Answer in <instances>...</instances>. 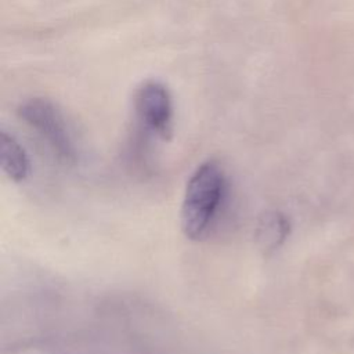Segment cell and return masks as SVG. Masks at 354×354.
Masks as SVG:
<instances>
[{
    "label": "cell",
    "instance_id": "obj_1",
    "mask_svg": "<svg viewBox=\"0 0 354 354\" xmlns=\"http://www.w3.org/2000/svg\"><path fill=\"white\" fill-rule=\"evenodd\" d=\"M225 192V173L216 160L201 163L189 177L180 212L183 234L191 241L202 239L220 207Z\"/></svg>",
    "mask_w": 354,
    "mask_h": 354
},
{
    "label": "cell",
    "instance_id": "obj_2",
    "mask_svg": "<svg viewBox=\"0 0 354 354\" xmlns=\"http://www.w3.org/2000/svg\"><path fill=\"white\" fill-rule=\"evenodd\" d=\"M19 118L47 144L62 163L72 165L77 159V149L61 111L46 98H30L18 108Z\"/></svg>",
    "mask_w": 354,
    "mask_h": 354
},
{
    "label": "cell",
    "instance_id": "obj_3",
    "mask_svg": "<svg viewBox=\"0 0 354 354\" xmlns=\"http://www.w3.org/2000/svg\"><path fill=\"white\" fill-rule=\"evenodd\" d=\"M134 111L141 126L162 140H170L174 105L170 90L159 80L142 82L134 93Z\"/></svg>",
    "mask_w": 354,
    "mask_h": 354
},
{
    "label": "cell",
    "instance_id": "obj_4",
    "mask_svg": "<svg viewBox=\"0 0 354 354\" xmlns=\"http://www.w3.org/2000/svg\"><path fill=\"white\" fill-rule=\"evenodd\" d=\"M289 232V218L278 210H268L260 216L254 227V241L264 254H271L285 242Z\"/></svg>",
    "mask_w": 354,
    "mask_h": 354
},
{
    "label": "cell",
    "instance_id": "obj_5",
    "mask_svg": "<svg viewBox=\"0 0 354 354\" xmlns=\"http://www.w3.org/2000/svg\"><path fill=\"white\" fill-rule=\"evenodd\" d=\"M0 162L4 174L14 183H22L29 176V158L17 138L7 131L0 136Z\"/></svg>",
    "mask_w": 354,
    "mask_h": 354
}]
</instances>
